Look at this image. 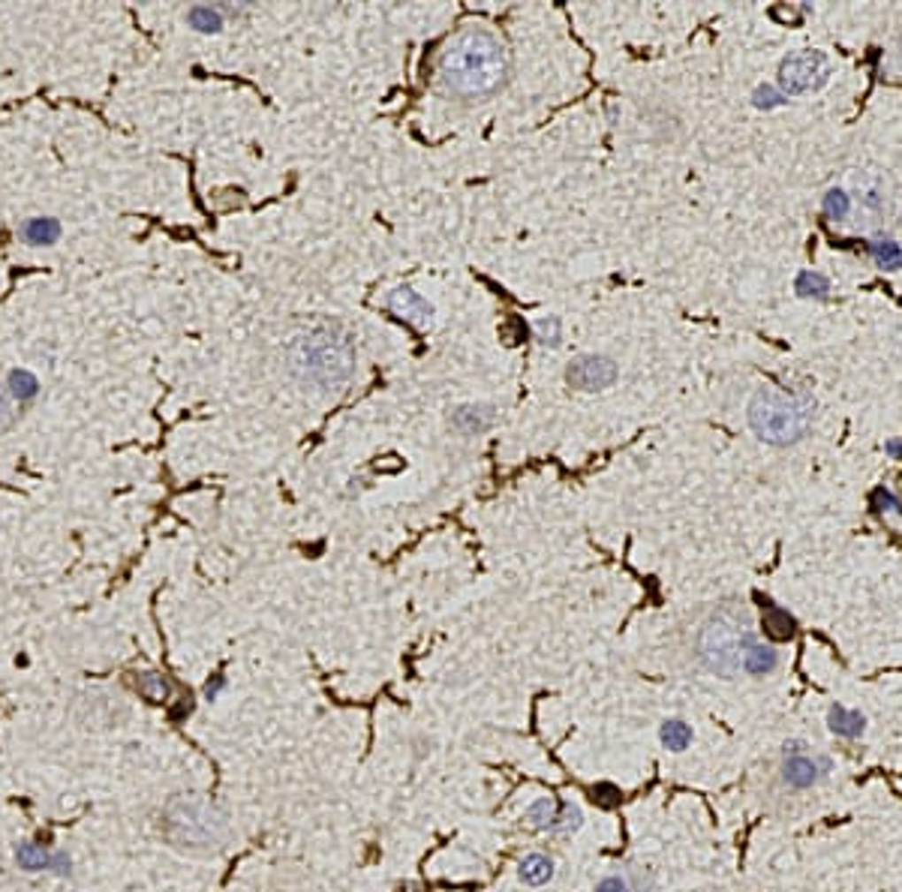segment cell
I'll return each mask as SVG.
<instances>
[{
	"label": "cell",
	"mask_w": 902,
	"mask_h": 892,
	"mask_svg": "<svg viewBox=\"0 0 902 892\" xmlns=\"http://www.w3.org/2000/svg\"><path fill=\"white\" fill-rule=\"evenodd\" d=\"M821 208H824V217L833 219V223H839V219H845L848 213H852V196H848L845 189L833 187V189L824 193Z\"/></svg>",
	"instance_id": "d4e9b609"
},
{
	"label": "cell",
	"mask_w": 902,
	"mask_h": 892,
	"mask_svg": "<svg viewBox=\"0 0 902 892\" xmlns=\"http://www.w3.org/2000/svg\"><path fill=\"white\" fill-rule=\"evenodd\" d=\"M551 878H553V859L548 853L533 850L520 859V880H524L527 887H544Z\"/></svg>",
	"instance_id": "9a60e30c"
},
{
	"label": "cell",
	"mask_w": 902,
	"mask_h": 892,
	"mask_svg": "<svg viewBox=\"0 0 902 892\" xmlns=\"http://www.w3.org/2000/svg\"><path fill=\"white\" fill-rule=\"evenodd\" d=\"M19 235L30 247H49L60 238V223L55 217H30L21 223Z\"/></svg>",
	"instance_id": "5bb4252c"
},
{
	"label": "cell",
	"mask_w": 902,
	"mask_h": 892,
	"mask_svg": "<svg viewBox=\"0 0 902 892\" xmlns=\"http://www.w3.org/2000/svg\"><path fill=\"white\" fill-rule=\"evenodd\" d=\"M659 739H662V745L668 751H686L692 745L695 734L683 719H665L662 727H659Z\"/></svg>",
	"instance_id": "d6986e66"
},
{
	"label": "cell",
	"mask_w": 902,
	"mask_h": 892,
	"mask_svg": "<svg viewBox=\"0 0 902 892\" xmlns=\"http://www.w3.org/2000/svg\"><path fill=\"white\" fill-rule=\"evenodd\" d=\"M557 814H559V803H553L551 796H544L539 799V803H533L529 805V811H527V823L533 829H542V833H551V827H553V820H557Z\"/></svg>",
	"instance_id": "7402d4cb"
},
{
	"label": "cell",
	"mask_w": 902,
	"mask_h": 892,
	"mask_svg": "<svg viewBox=\"0 0 902 892\" xmlns=\"http://www.w3.org/2000/svg\"><path fill=\"white\" fill-rule=\"evenodd\" d=\"M160 833L172 848L189 853L220 850L232 835V823L223 805L199 793H178L160 811Z\"/></svg>",
	"instance_id": "277c9868"
},
{
	"label": "cell",
	"mask_w": 902,
	"mask_h": 892,
	"mask_svg": "<svg viewBox=\"0 0 902 892\" xmlns=\"http://www.w3.org/2000/svg\"><path fill=\"white\" fill-rule=\"evenodd\" d=\"M869 508H873L875 514H902V499L890 487H875V490L869 493Z\"/></svg>",
	"instance_id": "4316f807"
},
{
	"label": "cell",
	"mask_w": 902,
	"mask_h": 892,
	"mask_svg": "<svg viewBox=\"0 0 902 892\" xmlns=\"http://www.w3.org/2000/svg\"><path fill=\"white\" fill-rule=\"evenodd\" d=\"M869 256L878 268L884 271H899L902 268V243L899 241H869Z\"/></svg>",
	"instance_id": "44dd1931"
},
{
	"label": "cell",
	"mask_w": 902,
	"mask_h": 892,
	"mask_svg": "<svg viewBox=\"0 0 902 892\" xmlns=\"http://www.w3.org/2000/svg\"><path fill=\"white\" fill-rule=\"evenodd\" d=\"M6 388H10L12 396L19 403H27V400H34V396L40 394V382H36V376H34V373H27V370H12L10 379H6Z\"/></svg>",
	"instance_id": "cb8c5ba5"
},
{
	"label": "cell",
	"mask_w": 902,
	"mask_h": 892,
	"mask_svg": "<svg viewBox=\"0 0 902 892\" xmlns=\"http://www.w3.org/2000/svg\"><path fill=\"white\" fill-rule=\"evenodd\" d=\"M15 859H19V865L27 868V872H45V868H58V872H64V868L70 865L64 853L45 850V848H40V844H21L19 853H15Z\"/></svg>",
	"instance_id": "8fae6325"
},
{
	"label": "cell",
	"mask_w": 902,
	"mask_h": 892,
	"mask_svg": "<svg viewBox=\"0 0 902 892\" xmlns=\"http://www.w3.org/2000/svg\"><path fill=\"white\" fill-rule=\"evenodd\" d=\"M385 307H389L397 319H404V322L415 325V327H424L430 322V316H434V307H430L419 292H412V288H406V286L389 292V297H385Z\"/></svg>",
	"instance_id": "9c48e42d"
},
{
	"label": "cell",
	"mask_w": 902,
	"mask_h": 892,
	"mask_svg": "<svg viewBox=\"0 0 902 892\" xmlns=\"http://www.w3.org/2000/svg\"><path fill=\"white\" fill-rule=\"evenodd\" d=\"M286 370L313 388H337L355 373V342L337 322H313L286 346Z\"/></svg>",
	"instance_id": "7a4b0ae2"
},
{
	"label": "cell",
	"mask_w": 902,
	"mask_h": 892,
	"mask_svg": "<svg viewBox=\"0 0 902 892\" xmlns=\"http://www.w3.org/2000/svg\"><path fill=\"white\" fill-rule=\"evenodd\" d=\"M512 70L509 51L494 30L466 25L439 51V85L449 94L479 99L505 85Z\"/></svg>",
	"instance_id": "6da1fadb"
},
{
	"label": "cell",
	"mask_w": 902,
	"mask_h": 892,
	"mask_svg": "<svg viewBox=\"0 0 902 892\" xmlns=\"http://www.w3.org/2000/svg\"><path fill=\"white\" fill-rule=\"evenodd\" d=\"M884 454L893 457V460H902V439H888V442H884Z\"/></svg>",
	"instance_id": "4dcf8cb0"
},
{
	"label": "cell",
	"mask_w": 902,
	"mask_h": 892,
	"mask_svg": "<svg viewBox=\"0 0 902 892\" xmlns=\"http://www.w3.org/2000/svg\"><path fill=\"white\" fill-rule=\"evenodd\" d=\"M794 292L800 297H828L830 292V280L818 271H800L794 280Z\"/></svg>",
	"instance_id": "603a6c76"
},
{
	"label": "cell",
	"mask_w": 902,
	"mask_h": 892,
	"mask_svg": "<svg viewBox=\"0 0 902 892\" xmlns=\"http://www.w3.org/2000/svg\"><path fill=\"white\" fill-rule=\"evenodd\" d=\"M761 625H764V634H770L773 640H788V637L794 634V628H798L794 616L788 613V610L776 607V604H767V607H764Z\"/></svg>",
	"instance_id": "e0dca14e"
},
{
	"label": "cell",
	"mask_w": 902,
	"mask_h": 892,
	"mask_svg": "<svg viewBox=\"0 0 902 892\" xmlns=\"http://www.w3.org/2000/svg\"><path fill=\"white\" fill-rule=\"evenodd\" d=\"M494 424V411L488 406H458L451 411V427L460 436H475Z\"/></svg>",
	"instance_id": "7c38bea8"
},
{
	"label": "cell",
	"mask_w": 902,
	"mask_h": 892,
	"mask_svg": "<svg viewBox=\"0 0 902 892\" xmlns=\"http://www.w3.org/2000/svg\"><path fill=\"white\" fill-rule=\"evenodd\" d=\"M593 892H650V874L635 865L613 868L605 878H598Z\"/></svg>",
	"instance_id": "30bf717a"
},
{
	"label": "cell",
	"mask_w": 902,
	"mask_h": 892,
	"mask_svg": "<svg viewBox=\"0 0 902 892\" xmlns=\"http://www.w3.org/2000/svg\"><path fill=\"white\" fill-rule=\"evenodd\" d=\"M19 421V403H15L12 391L6 388V382H0V436L6 430H12V424Z\"/></svg>",
	"instance_id": "83f0119b"
},
{
	"label": "cell",
	"mask_w": 902,
	"mask_h": 892,
	"mask_svg": "<svg viewBox=\"0 0 902 892\" xmlns=\"http://www.w3.org/2000/svg\"><path fill=\"white\" fill-rule=\"evenodd\" d=\"M815 415L813 396L800 391H788V388L764 385L758 388L749 400L746 418L752 433L767 445H794L809 433Z\"/></svg>",
	"instance_id": "5b68a950"
},
{
	"label": "cell",
	"mask_w": 902,
	"mask_h": 892,
	"mask_svg": "<svg viewBox=\"0 0 902 892\" xmlns=\"http://www.w3.org/2000/svg\"><path fill=\"white\" fill-rule=\"evenodd\" d=\"M617 361L608 355H578L566 370V382L578 391H605L617 382Z\"/></svg>",
	"instance_id": "ba28073f"
},
{
	"label": "cell",
	"mask_w": 902,
	"mask_h": 892,
	"mask_svg": "<svg viewBox=\"0 0 902 892\" xmlns=\"http://www.w3.org/2000/svg\"><path fill=\"white\" fill-rule=\"evenodd\" d=\"M752 103H755V109H776V105L785 103V94L773 85H761V88H755Z\"/></svg>",
	"instance_id": "f546056e"
},
{
	"label": "cell",
	"mask_w": 902,
	"mask_h": 892,
	"mask_svg": "<svg viewBox=\"0 0 902 892\" xmlns=\"http://www.w3.org/2000/svg\"><path fill=\"white\" fill-rule=\"evenodd\" d=\"M223 21H226V10L223 6H189L187 10V25L193 27V30H199V34H217L220 27H223Z\"/></svg>",
	"instance_id": "ac0fdd59"
},
{
	"label": "cell",
	"mask_w": 902,
	"mask_h": 892,
	"mask_svg": "<svg viewBox=\"0 0 902 892\" xmlns=\"http://www.w3.org/2000/svg\"><path fill=\"white\" fill-rule=\"evenodd\" d=\"M828 81V58L824 51L815 49H803L788 55L783 64H779V88L783 94H809V90L821 88Z\"/></svg>",
	"instance_id": "52a82bcc"
},
{
	"label": "cell",
	"mask_w": 902,
	"mask_h": 892,
	"mask_svg": "<svg viewBox=\"0 0 902 892\" xmlns=\"http://www.w3.org/2000/svg\"><path fill=\"white\" fill-rule=\"evenodd\" d=\"M828 727L843 739H858V736H863V730H867V719H863L858 709L833 704L830 712H828Z\"/></svg>",
	"instance_id": "4fadbf2b"
},
{
	"label": "cell",
	"mask_w": 902,
	"mask_h": 892,
	"mask_svg": "<svg viewBox=\"0 0 902 892\" xmlns=\"http://www.w3.org/2000/svg\"><path fill=\"white\" fill-rule=\"evenodd\" d=\"M830 757L828 754H818L809 749L803 739H791L783 745L779 751V764H776V790L788 796V793H806L815 784H821L830 775Z\"/></svg>",
	"instance_id": "8992f818"
},
{
	"label": "cell",
	"mask_w": 902,
	"mask_h": 892,
	"mask_svg": "<svg viewBox=\"0 0 902 892\" xmlns=\"http://www.w3.org/2000/svg\"><path fill=\"white\" fill-rule=\"evenodd\" d=\"M536 340H539L542 346H557V342L563 340V325H559V319L557 316L539 319V322H536Z\"/></svg>",
	"instance_id": "f1b7e54d"
},
{
	"label": "cell",
	"mask_w": 902,
	"mask_h": 892,
	"mask_svg": "<svg viewBox=\"0 0 902 892\" xmlns=\"http://www.w3.org/2000/svg\"><path fill=\"white\" fill-rule=\"evenodd\" d=\"M776 667H779V652L764 643L749 646L746 658H743V673H749V676H770Z\"/></svg>",
	"instance_id": "2e32d148"
},
{
	"label": "cell",
	"mask_w": 902,
	"mask_h": 892,
	"mask_svg": "<svg viewBox=\"0 0 902 892\" xmlns=\"http://www.w3.org/2000/svg\"><path fill=\"white\" fill-rule=\"evenodd\" d=\"M755 643L758 637L749 610L743 604H719L695 631L692 655L707 673L719 680H737L743 673V658Z\"/></svg>",
	"instance_id": "3957f363"
},
{
	"label": "cell",
	"mask_w": 902,
	"mask_h": 892,
	"mask_svg": "<svg viewBox=\"0 0 902 892\" xmlns=\"http://www.w3.org/2000/svg\"><path fill=\"white\" fill-rule=\"evenodd\" d=\"M581 808L578 805H572V803H559V814H557V820H553V827H551V833L553 835H572V833H578L581 829Z\"/></svg>",
	"instance_id": "484cf974"
},
{
	"label": "cell",
	"mask_w": 902,
	"mask_h": 892,
	"mask_svg": "<svg viewBox=\"0 0 902 892\" xmlns=\"http://www.w3.org/2000/svg\"><path fill=\"white\" fill-rule=\"evenodd\" d=\"M133 685L142 697L150 700V704H166V700L172 697V682L166 680L163 673H135Z\"/></svg>",
	"instance_id": "ffe728a7"
}]
</instances>
